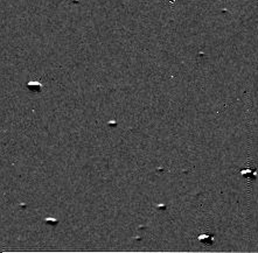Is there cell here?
I'll return each mask as SVG.
<instances>
[{"mask_svg":"<svg viewBox=\"0 0 258 253\" xmlns=\"http://www.w3.org/2000/svg\"><path fill=\"white\" fill-rule=\"evenodd\" d=\"M27 86H28V89H29L30 91H33V92H39V91H41V89H42V85H41L39 82H29V83L27 84Z\"/></svg>","mask_w":258,"mask_h":253,"instance_id":"6da1fadb","label":"cell"}]
</instances>
